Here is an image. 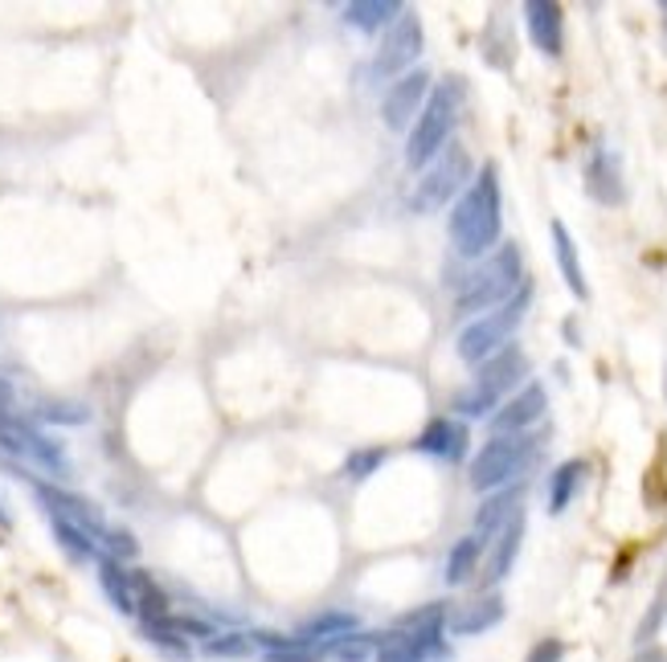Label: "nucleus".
Segmentation results:
<instances>
[{"mask_svg": "<svg viewBox=\"0 0 667 662\" xmlns=\"http://www.w3.org/2000/svg\"><path fill=\"white\" fill-rule=\"evenodd\" d=\"M504 230V193H499V169L483 164L480 176L450 209V242L463 258H487L499 246Z\"/></svg>", "mask_w": 667, "mask_h": 662, "instance_id": "1", "label": "nucleus"}, {"mask_svg": "<svg viewBox=\"0 0 667 662\" xmlns=\"http://www.w3.org/2000/svg\"><path fill=\"white\" fill-rule=\"evenodd\" d=\"M447 609L442 601H430L414 614L398 617L386 634H377V654L372 662H447Z\"/></svg>", "mask_w": 667, "mask_h": 662, "instance_id": "2", "label": "nucleus"}, {"mask_svg": "<svg viewBox=\"0 0 667 662\" xmlns=\"http://www.w3.org/2000/svg\"><path fill=\"white\" fill-rule=\"evenodd\" d=\"M520 287H525V258H520V249H516L513 242H504V246L492 249V254L463 278L459 299H455V311H459V315H487V311L504 307Z\"/></svg>", "mask_w": 667, "mask_h": 662, "instance_id": "3", "label": "nucleus"}, {"mask_svg": "<svg viewBox=\"0 0 667 662\" xmlns=\"http://www.w3.org/2000/svg\"><path fill=\"white\" fill-rule=\"evenodd\" d=\"M459 107H463V82L459 78H442L438 86H430V98L422 115L410 127L405 139V164L410 169H426L442 148L450 143V131L459 124Z\"/></svg>", "mask_w": 667, "mask_h": 662, "instance_id": "4", "label": "nucleus"}, {"mask_svg": "<svg viewBox=\"0 0 667 662\" xmlns=\"http://www.w3.org/2000/svg\"><path fill=\"white\" fill-rule=\"evenodd\" d=\"M516 385H528V356L516 344H508V348H499L492 360H483L475 369V381L455 397V414L492 417L499 409V400L508 397Z\"/></svg>", "mask_w": 667, "mask_h": 662, "instance_id": "5", "label": "nucleus"}, {"mask_svg": "<svg viewBox=\"0 0 667 662\" xmlns=\"http://www.w3.org/2000/svg\"><path fill=\"white\" fill-rule=\"evenodd\" d=\"M528 303H532V287L525 282L504 307L487 311V315H480L475 324H467L463 332H459V344H455V348H459V360L471 364V369H480L483 360H492L499 348H508L516 336V327L525 324Z\"/></svg>", "mask_w": 667, "mask_h": 662, "instance_id": "6", "label": "nucleus"}, {"mask_svg": "<svg viewBox=\"0 0 667 662\" xmlns=\"http://www.w3.org/2000/svg\"><path fill=\"white\" fill-rule=\"evenodd\" d=\"M475 181V164L463 143H447L442 152L422 169V181L410 193V209L414 213H438L447 209L450 200H459L467 193V185Z\"/></svg>", "mask_w": 667, "mask_h": 662, "instance_id": "7", "label": "nucleus"}, {"mask_svg": "<svg viewBox=\"0 0 667 662\" xmlns=\"http://www.w3.org/2000/svg\"><path fill=\"white\" fill-rule=\"evenodd\" d=\"M537 446H541L537 433H504V438H492V442L471 458V487H475V491H499V487H508V483L520 478V471L537 458Z\"/></svg>", "mask_w": 667, "mask_h": 662, "instance_id": "8", "label": "nucleus"}, {"mask_svg": "<svg viewBox=\"0 0 667 662\" xmlns=\"http://www.w3.org/2000/svg\"><path fill=\"white\" fill-rule=\"evenodd\" d=\"M0 450L13 458V463H25L42 475L66 478L70 475V463H66V450L46 438L42 430H33L30 421H16V417H4L0 421Z\"/></svg>", "mask_w": 667, "mask_h": 662, "instance_id": "9", "label": "nucleus"}, {"mask_svg": "<svg viewBox=\"0 0 667 662\" xmlns=\"http://www.w3.org/2000/svg\"><path fill=\"white\" fill-rule=\"evenodd\" d=\"M422 46H426L422 21L414 13H402L386 30V37H381V49H377V58H372V74H381V78L410 74L414 62L422 58Z\"/></svg>", "mask_w": 667, "mask_h": 662, "instance_id": "10", "label": "nucleus"}, {"mask_svg": "<svg viewBox=\"0 0 667 662\" xmlns=\"http://www.w3.org/2000/svg\"><path fill=\"white\" fill-rule=\"evenodd\" d=\"M30 487H33V495L46 503L49 520H66V524L82 527L87 536L103 539L107 524H103V515H99V508H94L91 499L66 491V487H58V483H46V478H30Z\"/></svg>", "mask_w": 667, "mask_h": 662, "instance_id": "11", "label": "nucleus"}, {"mask_svg": "<svg viewBox=\"0 0 667 662\" xmlns=\"http://www.w3.org/2000/svg\"><path fill=\"white\" fill-rule=\"evenodd\" d=\"M426 98H430V74L426 70H410V74L393 78V86L381 98V119H386L389 131H410L422 107H426Z\"/></svg>", "mask_w": 667, "mask_h": 662, "instance_id": "12", "label": "nucleus"}, {"mask_svg": "<svg viewBox=\"0 0 667 662\" xmlns=\"http://www.w3.org/2000/svg\"><path fill=\"white\" fill-rule=\"evenodd\" d=\"M544 414H549V393H544L541 381H528V385H520V393H516L513 400H504L496 414H492V438L528 433Z\"/></svg>", "mask_w": 667, "mask_h": 662, "instance_id": "13", "label": "nucleus"}, {"mask_svg": "<svg viewBox=\"0 0 667 662\" xmlns=\"http://www.w3.org/2000/svg\"><path fill=\"white\" fill-rule=\"evenodd\" d=\"M467 446H471V433H467V426L455 421V417L426 421V430L414 438V450H418V454H430L438 463H463Z\"/></svg>", "mask_w": 667, "mask_h": 662, "instance_id": "14", "label": "nucleus"}, {"mask_svg": "<svg viewBox=\"0 0 667 662\" xmlns=\"http://www.w3.org/2000/svg\"><path fill=\"white\" fill-rule=\"evenodd\" d=\"M525 527H528V520H525V508H520L513 520L492 536V553H487V560H483V577H480L487 589L499 585V581L513 572L516 556H520V544H525Z\"/></svg>", "mask_w": 667, "mask_h": 662, "instance_id": "15", "label": "nucleus"}, {"mask_svg": "<svg viewBox=\"0 0 667 662\" xmlns=\"http://www.w3.org/2000/svg\"><path fill=\"white\" fill-rule=\"evenodd\" d=\"M504 622V597L499 593H480L467 605H455L447 609V630L455 638H475V634H487L492 626Z\"/></svg>", "mask_w": 667, "mask_h": 662, "instance_id": "16", "label": "nucleus"}, {"mask_svg": "<svg viewBox=\"0 0 667 662\" xmlns=\"http://www.w3.org/2000/svg\"><path fill=\"white\" fill-rule=\"evenodd\" d=\"M525 25L532 46L541 49L544 58H561V46H565V13H561V4H553V0H528Z\"/></svg>", "mask_w": 667, "mask_h": 662, "instance_id": "17", "label": "nucleus"}, {"mask_svg": "<svg viewBox=\"0 0 667 662\" xmlns=\"http://www.w3.org/2000/svg\"><path fill=\"white\" fill-rule=\"evenodd\" d=\"M586 188H590V197L598 205H622L626 197V188H622V164L619 155L610 152V148H594L590 160H586Z\"/></svg>", "mask_w": 667, "mask_h": 662, "instance_id": "18", "label": "nucleus"}, {"mask_svg": "<svg viewBox=\"0 0 667 662\" xmlns=\"http://www.w3.org/2000/svg\"><path fill=\"white\" fill-rule=\"evenodd\" d=\"M357 630H360V617L353 614V609H324V614L299 622L296 638L315 642V647H327V642H341V638H348V634Z\"/></svg>", "mask_w": 667, "mask_h": 662, "instance_id": "19", "label": "nucleus"}, {"mask_svg": "<svg viewBox=\"0 0 667 662\" xmlns=\"http://www.w3.org/2000/svg\"><path fill=\"white\" fill-rule=\"evenodd\" d=\"M549 233H553V258H557V266H561V278H565V287L574 291V299H590V287H586V270H582V258H577L574 233L565 230L561 221H553V225H549Z\"/></svg>", "mask_w": 667, "mask_h": 662, "instance_id": "20", "label": "nucleus"}, {"mask_svg": "<svg viewBox=\"0 0 667 662\" xmlns=\"http://www.w3.org/2000/svg\"><path fill=\"white\" fill-rule=\"evenodd\" d=\"M402 13H405L402 0H353V4H344V21L360 33L389 30Z\"/></svg>", "mask_w": 667, "mask_h": 662, "instance_id": "21", "label": "nucleus"}, {"mask_svg": "<svg viewBox=\"0 0 667 662\" xmlns=\"http://www.w3.org/2000/svg\"><path fill=\"white\" fill-rule=\"evenodd\" d=\"M99 585L107 593V601L119 609L124 617H136V589H131V572L111 560V556H99Z\"/></svg>", "mask_w": 667, "mask_h": 662, "instance_id": "22", "label": "nucleus"}, {"mask_svg": "<svg viewBox=\"0 0 667 662\" xmlns=\"http://www.w3.org/2000/svg\"><path fill=\"white\" fill-rule=\"evenodd\" d=\"M520 508H525V503H520V487H513V491H496L480 508V515H475V532H471V536H480L483 544H487V539L496 536L499 527L508 524Z\"/></svg>", "mask_w": 667, "mask_h": 662, "instance_id": "23", "label": "nucleus"}, {"mask_svg": "<svg viewBox=\"0 0 667 662\" xmlns=\"http://www.w3.org/2000/svg\"><path fill=\"white\" fill-rule=\"evenodd\" d=\"M590 475V466L582 463V458H570V463H561L549 478V515H561V511L570 508L582 491V483Z\"/></svg>", "mask_w": 667, "mask_h": 662, "instance_id": "24", "label": "nucleus"}, {"mask_svg": "<svg viewBox=\"0 0 667 662\" xmlns=\"http://www.w3.org/2000/svg\"><path fill=\"white\" fill-rule=\"evenodd\" d=\"M483 544L480 536H463L455 548L447 553V569H442V581L447 585H463V581H471L475 577V569H480V556H483Z\"/></svg>", "mask_w": 667, "mask_h": 662, "instance_id": "25", "label": "nucleus"}, {"mask_svg": "<svg viewBox=\"0 0 667 662\" xmlns=\"http://www.w3.org/2000/svg\"><path fill=\"white\" fill-rule=\"evenodd\" d=\"M386 463H389L386 446H360V450H353V454L344 458L341 475L348 478V483H365V478H372Z\"/></svg>", "mask_w": 667, "mask_h": 662, "instance_id": "26", "label": "nucleus"}, {"mask_svg": "<svg viewBox=\"0 0 667 662\" xmlns=\"http://www.w3.org/2000/svg\"><path fill=\"white\" fill-rule=\"evenodd\" d=\"M143 638H148L160 654H169V659H188V654H193L188 638L172 626L169 617H164V622H152V626H143Z\"/></svg>", "mask_w": 667, "mask_h": 662, "instance_id": "27", "label": "nucleus"}, {"mask_svg": "<svg viewBox=\"0 0 667 662\" xmlns=\"http://www.w3.org/2000/svg\"><path fill=\"white\" fill-rule=\"evenodd\" d=\"M377 654V634H348L341 642H327V659L332 662H369Z\"/></svg>", "mask_w": 667, "mask_h": 662, "instance_id": "28", "label": "nucleus"}, {"mask_svg": "<svg viewBox=\"0 0 667 662\" xmlns=\"http://www.w3.org/2000/svg\"><path fill=\"white\" fill-rule=\"evenodd\" d=\"M49 527H54L58 544L66 548V556H74V560H94V556H99V539L87 536L82 527L66 524V520H49Z\"/></svg>", "mask_w": 667, "mask_h": 662, "instance_id": "29", "label": "nucleus"}, {"mask_svg": "<svg viewBox=\"0 0 667 662\" xmlns=\"http://www.w3.org/2000/svg\"><path fill=\"white\" fill-rule=\"evenodd\" d=\"M202 654L209 659H250V654H258L254 647V638L250 634H214L209 642H202Z\"/></svg>", "mask_w": 667, "mask_h": 662, "instance_id": "30", "label": "nucleus"}, {"mask_svg": "<svg viewBox=\"0 0 667 662\" xmlns=\"http://www.w3.org/2000/svg\"><path fill=\"white\" fill-rule=\"evenodd\" d=\"M327 659V647H315V642H303V638H287L283 634V647L266 650L263 662H324Z\"/></svg>", "mask_w": 667, "mask_h": 662, "instance_id": "31", "label": "nucleus"}, {"mask_svg": "<svg viewBox=\"0 0 667 662\" xmlns=\"http://www.w3.org/2000/svg\"><path fill=\"white\" fill-rule=\"evenodd\" d=\"M37 417L42 421H58V426H87L91 421V409L87 405H37Z\"/></svg>", "mask_w": 667, "mask_h": 662, "instance_id": "32", "label": "nucleus"}, {"mask_svg": "<svg viewBox=\"0 0 667 662\" xmlns=\"http://www.w3.org/2000/svg\"><path fill=\"white\" fill-rule=\"evenodd\" d=\"M664 617H667V585L655 593V601H652V609H647V617H643V626H639V634H635V642L639 647H647L655 638V630L664 626Z\"/></svg>", "mask_w": 667, "mask_h": 662, "instance_id": "33", "label": "nucleus"}, {"mask_svg": "<svg viewBox=\"0 0 667 662\" xmlns=\"http://www.w3.org/2000/svg\"><path fill=\"white\" fill-rule=\"evenodd\" d=\"M565 659V642H557V638H544V642H537V647L528 650L525 662H561Z\"/></svg>", "mask_w": 667, "mask_h": 662, "instance_id": "34", "label": "nucleus"}, {"mask_svg": "<svg viewBox=\"0 0 667 662\" xmlns=\"http://www.w3.org/2000/svg\"><path fill=\"white\" fill-rule=\"evenodd\" d=\"M13 400H16L13 385H9V381H0V421L13 414Z\"/></svg>", "mask_w": 667, "mask_h": 662, "instance_id": "35", "label": "nucleus"}, {"mask_svg": "<svg viewBox=\"0 0 667 662\" xmlns=\"http://www.w3.org/2000/svg\"><path fill=\"white\" fill-rule=\"evenodd\" d=\"M635 662H664V654H659V650L647 647V650H639V659H635Z\"/></svg>", "mask_w": 667, "mask_h": 662, "instance_id": "36", "label": "nucleus"}]
</instances>
